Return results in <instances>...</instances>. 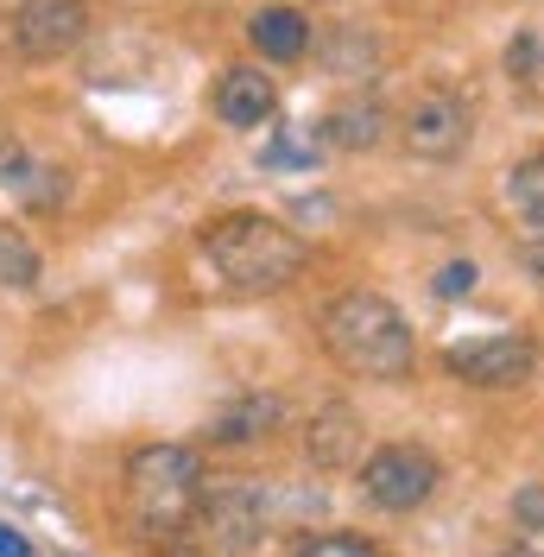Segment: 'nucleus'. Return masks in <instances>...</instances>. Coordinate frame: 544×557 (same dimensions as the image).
<instances>
[{"label":"nucleus","mask_w":544,"mask_h":557,"mask_svg":"<svg viewBox=\"0 0 544 557\" xmlns=\"http://www.w3.org/2000/svg\"><path fill=\"white\" fill-rule=\"evenodd\" d=\"M310 513H323V487H285V482H260V475H209L190 525L203 532L209 552L247 557L260 552L272 532L310 520Z\"/></svg>","instance_id":"nucleus-1"},{"label":"nucleus","mask_w":544,"mask_h":557,"mask_svg":"<svg viewBox=\"0 0 544 557\" xmlns=\"http://www.w3.org/2000/svg\"><path fill=\"white\" fill-rule=\"evenodd\" d=\"M197 247L215 267V278L228 292H240V298H272V292L298 285V273L310 267L305 235L292 222L267 215V209H228V215L203 222Z\"/></svg>","instance_id":"nucleus-2"},{"label":"nucleus","mask_w":544,"mask_h":557,"mask_svg":"<svg viewBox=\"0 0 544 557\" xmlns=\"http://www.w3.org/2000/svg\"><path fill=\"white\" fill-rule=\"evenodd\" d=\"M317 336H323V355L336 361L342 374L355 381H380V386H399L411 381L418 368V336H411L406 311L380 292H336L323 317H317Z\"/></svg>","instance_id":"nucleus-3"},{"label":"nucleus","mask_w":544,"mask_h":557,"mask_svg":"<svg viewBox=\"0 0 544 557\" xmlns=\"http://www.w3.org/2000/svg\"><path fill=\"white\" fill-rule=\"evenodd\" d=\"M127 507H134L139 532L152 539H171L184 532L190 513H197V494H203V450L197 444H139L127 456Z\"/></svg>","instance_id":"nucleus-4"},{"label":"nucleus","mask_w":544,"mask_h":557,"mask_svg":"<svg viewBox=\"0 0 544 557\" xmlns=\"http://www.w3.org/2000/svg\"><path fill=\"white\" fill-rule=\"evenodd\" d=\"M399 139H406L411 159H462L469 152V139H475V102L462 96V89H449V83H431V89H418L399 114Z\"/></svg>","instance_id":"nucleus-5"},{"label":"nucleus","mask_w":544,"mask_h":557,"mask_svg":"<svg viewBox=\"0 0 544 557\" xmlns=\"http://www.w3.org/2000/svg\"><path fill=\"white\" fill-rule=\"evenodd\" d=\"M437 487H443V462L424 444H380L361 462V494L380 513H418V507H431Z\"/></svg>","instance_id":"nucleus-6"},{"label":"nucleus","mask_w":544,"mask_h":557,"mask_svg":"<svg viewBox=\"0 0 544 557\" xmlns=\"http://www.w3.org/2000/svg\"><path fill=\"white\" fill-rule=\"evenodd\" d=\"M539 368V343L526 330H500V336H469V343L443 348V374L475 393H512V386L532 381Z\"/></svg>","instance_id":"nucleus-7"},{"label":"nucleus","mask_w":544,"mask_h":557,"mask_svg":"<svg viewBox=\"0 0 544 557\" xmlns=\"http://www.w3.org/2000/svg\"><path fill=\"white\" fill-rule=\"evenodd\" d=\"M89 0H20L13 20H7V38L20 58L33 64H51V58H70L83 38H89Z\"/></svg>","instance_id":"nucleus-8"},{"label":"nucleus","mask_w":544,"mask_h":557,"mask_svg":"<svg viewBox=\"0 0 544 557\" xmlns=\"http://www.w3.org/2000/svg\"><path fill=\"white\" fill-rule=\"evenodd\" d=\"M279 424H285V399L254 386V393H235L222 412H209L203 444L209 450H254V444H267Z\"/></svg>","instance_id":"nucleus-9"},{"label":"nucleus","mask_w":544,"mask_h":557,"mask_svg":"<svg viewBox=\"0 0 544 557\" xmlns=\"http://www.w3.org/2000/svg\"><path fill=\"white\" fill-rule=\"evenodd\" d=\"M215 114H222V127L254 134V127H267L272 114H279V83H272L260 64L222 70V83H215Z\"/></svg>","instance_id":"nucleus-10"},{"label":"nucleus","mask_w":544,"mask_h":557,"mask_svg":"<svg viewBox=\"0 0 544 557\" xmlns=\"http://www.w3.org/2000/svg\"><path fill=\"white\" fill-rule=\"evenodd\" d=\"M386 127H393V114L380 108V96H342V102L323 108L317 139L330 152H374L380 139H386Z\"/></svg>","instance_id":"nucleus-11"},{"label":"nucleus","mask_w":544,"mask_h":557,"mask_svg":"<svg viewBox=\"0 0 544 557\" xmlns=\"http://www.w3.org/2000/svg\"><path fill=\"white\" fill-rule=\"evenodd\" d=\"M305 450L317 469H355L361 462V412L348 399H330L310 412V431H305Z\"/></svg>","instance_id":"nucleus-12"},{"label":"nucleus","mask_w":544,"mask_h":557,"mask_svg":"<svg viewBox=\"0 0 544 557\" xmlns=\"http://www.w3.org/2000/svg\"><path fill=\"white\" fill-rule=\"evenodd\" d=\"M310 20L298 13V7H260L254 20H247V45L267 58V64H298L310 51Z\"/></svg>","instance_id":"nucleus-13"},{"label":"nucleus","mask_w":544,"mask_h":557,"mask_svg":"<svg viewBox=\"0 0 544 557\" xmlns=\"http://www.w3.org/2000/svg\"><path fill=\"white\" fill-rule=\"evenodd\" d=\"M500 197H507V209L519 215V228H526L532 242H544V152H526V159L512 165L507 184H500Z\"/></svg>","instance_id":"nucleus-14"},{"label":"nucleus","mask_w":544,"mask_h":557,"mask_svg":"<svg viewBox=\"0 0 544 557\" xmlns=\"http://www.w3.org/2000/svg\"><path fill=\"white\" fill-rule=\"evenodd\" d=\"M323 70L342 76V83H374L380 76V45L361 26H336L330 45H323Z\"/></svg>","instance_id":"nucleus-15"},{"label":"nucleus","mask_w":544,"mask_h":557,"mask_svg":"<svg viewBox=\"0 0 544 557\" xmlns=\"http://www.w3.org/2000/svg\"><path fill=\"white\" fill-rule=\"evenodd\" d=\"M38 278H45V253H38L13 222H0V285H7V292H33Z\"/></svg>","instance_id":"nucleus-16"},{"label":"nucleus","mask_w":544,"mask_h":557,"mask_svg":"<svg viewBox=\"0 0 544 557\" xmlns=\"http://www.w3.org/2000/svg\"><path fill=\"white\" fill-rule=\"evenodd\" d=\"M13 197L33 209V215H58V209H64V197H70V172H64V165H51V159H38Z\"/></svg>","instance_id":"nucleus-17"},{"label":"nucleus","mask_w":544,"mask_h":557,"mask_svg":"<svg viewBox=\"0 0 544 557\" xmlns=\"http://www.w3.org/2000/svg\"><path fill=\"white\" fill-rule=\"evenodd\" d=\"M292 557H386V552H380L374 539H361V532H317Z\"/></svg>","instance_id":"nucleus-18"},{"label":"nucleus","mask_w":544,"mask_h":557,"mask_svg":"<svg viewBox=\"0 0 544 557\" xmlns=\"http://www.w3.org/2000/svg\"><path fill=\"white\" fill-rule=\"evenodd\" d=\"M33 165H38V159L26 152V139L13 134V127H0V184H7V190H20Z\"/></svg>","instance_id":"nucleus-19"},{"label":"nucleus","mask_w":544,"mask_h":557,"mask_svg":"<svg viewBox=\"0 0 544 557\" xmlns=\"http://www.w3.org/2000/svg\"><path fill=\"white\" fill-rule=\"evenodd\" d=\"M507 70L519 76V83H539V76H544V38L539 33L512 38V45H507Z\"/></svg>","instance_id":"nucleus-20"},{"label":"nucleus","mask_w":544,"mask_h":557,"mask_svg":"<svg viewBox=\"0 0 544 557\" xmlns=\"http://www.w3.org/2000/svg\"><path fill=\"white\" fill-rule=\"evenodd\" d=\"M512 520H519V532H544V482L512 487Z\"/></svg>","instance_id":"nucleus-21"},{"label":"nucleus","mask_w":544,"mask_h":557,"mask_svg":"<svg viewBox=\"0 0 544 557\" xmlns=\"http://www.w3.org/2000/svg\"><path fill=\"white\" fill-rule=\"evenodd\" d=\"M431 292H437V298H469V292H475V260H449V267L431 278Z\"/></svg>","instance_id":"nucleus-22"},{"label":"nucleus","mask_w":544,"mask_h":557,"mask_svg":"<svg viewBox=\"0 0 544 557\" xmlns=\"http://www.w3.org/2000/svg\"><path fill=\"white\" fill-rule=\"evenodd\" d=\"M0 557H33V545H26L13 525H0Z\"/></svg>","instance_id":"nucleus-23"},{"label":"nucleus","mask_w":544,"mask_h":557,"mask_svg":"<svg viewBox=\"0 0 544 557\" xmlns=\"http://www.w3.org/2000/svg\"><path fill=\"white\" fill-rule=\"evenodd\" d=\"M500 557H544V552H532V545H512V552H500Z\"/></svg>","instance_id":"nucleus-24"}]
</instances>
